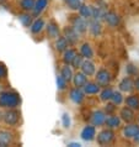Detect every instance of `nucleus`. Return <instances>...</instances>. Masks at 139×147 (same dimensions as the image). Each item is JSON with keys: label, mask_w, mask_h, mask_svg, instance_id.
I'll use <instances>...</instances> for the list:
<instances>
[{"label": "nucleus", "mask_w": 139, "mask_h": 147, "mask_svg": "<svg viewBox=\"0 0 139 147\" xmlns=\"http://www.w3.org/2000/svg\"><path fill=\"white\" fill-rule=\"evenodd\" d=\"M21 103L20 94L15 90H5L0 93V108L4 109H14L17 108Z\"/></svg>", "instance_id": "1"}, {"label": "nucleus", "mask_w": 139, "mask_h": 147, "mask_svg": "<svg viewBox=\"0 0 139 147\" xmlns=\"http://www.w3.org/2000/svg\"><path fill=\"white\" fill-rule=\"evenodd\" d=\"M95 138H96V142L100 146H110L116 140V132H114V130H112V129L106 127L104 130H101V131L96 135Z\"/></svg>", "instance_id": "2"}, {"label": "nucleus", "mask_w": 139, "mask_h": 147, "mask_svg": "<svg viewBox=\"0 0 139 147\" xmlns=\"http://www.w3.org/2000/svg\"><path fill=\"white\" fill-rule=\"evenodd\" d=\"M20 119H21V114L16 108L6 109V111L1 114V120L7 126H16L20 122Z\"/></svg>", "instance_id": "3"}, {"label": "nucleus", "mask_w": 139, "mask_h": 147, "mask_svg": "<svg viewBox=\"0 0 139 147\" xmlns=\"http://www.w3.org/2000/svg\"><path fill=\"white\" fill-rule=\"evenodd\" d=\"M70 24L80 35H84V34H86L88 32L89 20L81 18L80 15H72L70 16Z\"/></svg>", "instance_id": "4"}, {"label": "nucleus", "mask_w": 139, "mask_h": 147, "mask_svg": "<svg viewBox=\"0 0 139 147\" xmlns=\"http://www.w3.org/2000/svg\"><path fill=\"white\" fill-rule=\"evenodd\" d=\"M63 36H64V38L67 40L69 46H76L78 42H79V40H80V34L72 25L65 26L63 28Z\"/></svg>", "instance_id": "5"}, {"label": "nucleus", "mask_w": 139, "mask_h": 147, "mask_svg": "<svg viewBox=\"0 0 139 147\" xmlns=\"http://www.w3.org/2000/svg\"><path fill=\"white\" fill-rule=\"evenodd\" d=\"M111 79H112L111 73H110V71L108 69H106V68H100L99 71L95 73V82L100 85L101 88L108 85L110 82H111Z\"/></svg>", "instance_id": "6"}, {"label": "nucleus", "mask_w": 139, "mask_h": 147, "mask_svg": "<svg viewBox=\"0 0 139 147\" xmlns=\"http://www.w3.org/2000/svg\"><path fill=\"white\" fill-rule=\"evenodd\" d=\"M106 114L104 110H95V111L90 113V122L91 125H94L95 127H100V126H104V122H105V119H106Z\"/></svg>", "instance_id": "7"}, {"label": "nucleus", "mask_w": 139, "mask_h": 147, "mask_svg": "<svg viewBox=\"0 0 139 147\" xmlns=\"http://www.w3.org/2000/svg\"><path fill=\"white\" fill-rule=\"evenodd\" d=\"M46 31H47V37L49 40H55L60 35L59 25L54 19H51L49 21H48L47 26H46Z\"/></svg>", "instance_id": "8"}, {"label": "nucleus", "mask_w": 139, "mask_h": 147, "mask_svg": "<svg viewBox=\"0 0 139 147\" xmlns=\"http://www.w3.org/2000/svg\"><path fill=\"white\" fill-rule=\"evenodd\" d=\"M69 99H70L74 104H78V105H81L84 103L85 100V93L83 92L81 88H72L69 90Z\"/></svg>", "instance_id": "9"}, {"label": "nucleus", "mask_w": 139, "mask_h": 147, "mask_svg": "<svg viewBox=\"0 0 139 147\" xmlns=\"http://www.w3.org/2000/svg\"><path fill=\"white\" fill-rule=\"evenodd\" d=\"M104 125L108 129H112V130H116V129H121L122 126V120L120 115H116V114H111V115H107L105 119Z\"/></svg>", "instance_id": "10"}, {"label": "nucleus", "mask_w": 139, "mask_h": 147, "mask_svg": "<svg viewBox=\"0 0 139 147\" xmlns=\"http://www.w3.org/2000/svg\"><path fill=\"white\" fill-rule=\"evenodd\" d=\"M120 117L122 121H124L126 124H129V122H134V120L137 119V115H136V111L133 109H130L128 107H123L120 110Z\"/></svg>", "instance_id": "11"}, {"label": "nucleus", "mask_w": 139, "mask_h": 147, "mask_svg": "<svg viewBox=\"0 0 139 147\" xmlns=\"http://www.w3.org/2000/svg\"><path fill=\"white\" fill-rule=\"evenodd\" d=\"M139 130V125L134 124V122H129L127 124L123 129H122V136L126 140H132V138L136 136V134L138 132Z\"/></svg>", "instance_id": "12"}, {"label": "nucleus", "mask_w": 139, "mask_h": 147, "mask_svg": "<svg viewBox=\"0 0 139 147\" xmlns=\"http://www.w3.org/2000/svg\"><path fill=\"white\" fill-rule=\"evenodd\" d=\"M104 21L107 24V26L114 28L121 24V18H120V15L117 13H114V11H106Z\"/></svg>", "instance_id": "13"}, {"label": "nucleus", "mask_w": 139, "mask_h": 147, "mask_svg": "<svg viewBox=\"0 0 139 147\" xmlns=\"http://www.w3.org/2000/svg\"><path fill=\"white\" fill-rule=\"evenodd\" d=\"M118 88L122 93H132L134 90V79L130 76L124 77L123 79L120 82Z\"/></svg>", "instance_id": "14"}, {"label": "nucleus", "mask_w": 139, "mask_h": 147, "mask_svg": "<svg viewBox=\"0 0 139 147\" xmlns=\"http://www.w3.org/2000/svg\"><path fill=\"white\" fill-rule=\"evenodd\" d=\"M80 136L84 141H88V142L94 141L96 137V127L94 125H86L83 130H81Z\"/></svg>", "instance_id": "15"}, {"label": "nucleus", "mask_w": 139, "mask_h": 147, "mask_svg": "<svg viewBox=\"0 0 139 147\" xmlns=\"http://www.w3.org/2000/svg\"><path fill=\"white\" fill-rule=\"evenodd\" d=\"M14 134L9 130H0V146L6 147L14 144Z\"/></svg>", "instance_id": "16"}, {"label": "nucleus", "mask_w": 139, "mask_h": 147, "mask_svg": "<svg viewBox=\"0 0 139 147\" xmlns=\"http://www.w3.org/2000/svg\"><path fill=\"white\" fill-rule=\"evenodd\" d=\"M81 89H83V92L85 93V95H96V94L100 93L101 87L96 83V82H90V80H88Z\"/></svg>", "instance_id": "17"}, {"label": "nucleus", "mask_w": 139, "mask_h": 147, "mask_svg": "<svg viewBox=\"0 0 139 147\" xmlns=\"http://www.w3.org/2000/svg\"><path fill=\"white\" fill-rule=\"evenodd\" d=\"M80 71L83 72L84 74H86L88 77H92V76H95V73H96V66L91 59H84V62L80 67Z\"/></svg>", "instance_id": "18"}, {"label": "nucleus", "mask_w": 139, "mask_h": 147, "mask_svg": "<svg viewBox=\"0 0 139 147\" xmlns=\"http://www.w3.org/2000/svg\"><path fill=\"white\" fill-rule=\"evenodd\" d=\"M88 80H89V77L86 74H84V73L81 71H79V69H78L76 73L73 74V78H72L73 84H74V87H76V88H83L84 84L86 83Z\"/></svg>", "instance_id": "19"}, {"label": "nucleus", "mask_w": 139, "mask_h": 147, "mask_svg": "<svg viewBox=\"0 0 139 147\" xmlns=\"http://www.w3.org/2000/svg\"><path fill=\"white\" fill-rule=\"evenodd\" d=\"M48 4H49V0H36L35 6L31 11L32 16H33V18H38V16L47 9Z\"/></svg>", "instance_id": "20"}, {"label": "nucleus", "mask_w": 139, "mask_h": 147, "mask_svg": "<svg viewBox=\"0 0 139 147\" xmlns=\"http://www.w3.org/2000/svg\"><path fill=\"white\" fill-rule=\"evenodd\" d=\"M123 103L126 104V107L137 111L139 110V94H129L127 98H124Z\"/></svg>", "instance_id": "21"}, {"label": "nucleus", "mask_w": 139, "mask_h": 147, "mask_svg": "<svg viewBox=\"0 0 139 147\" xmlns=\"http://www.w3.org/2000/svg\"><path fill=\"white\" fill-rule=\"evenodd\" d=\"M44 28V20L42 18H38L33 20V22L31 24V26H30V31H31V34L32 35H38L42 32V30Z\"/></svg>", "instance_id": "22"}, {"label": "nucleus", "mask_w": 139, "mask_h": 147, "mask_svg": "<svg viewBox=\"0 0 139 147\" xmlns=\"http://www.w3.org/2000/svg\"><path fill=\"white\" fill-rule=\"evenodd\" d=\"M88 28L90 31V34H91L92 36H100L101 32H102V25L100 21H95V20L90 19L89 20V25H88Z\"/></svg>", "instance_id": "23"}, {"label": "nucleus", "mask_w": 139, "mask_h": 147, "mask_svg": "<svg viewBox=\"0 0 139 147\" xmlns=\"http://www.w3.org/2000/svg\"><path fill=\"white\" fill-rule=\"evenodd\" d=\"M80 55L84 57L85 59H92L94 58V50L91 45L88 42H84L80 46Z\"/></svg>", "instance_id": "24"}, {"label": "nucleus", "mask_w": 139, "mask_h": 147, "mask_svg": "<svg viewBox=\"0 0 139 147\" xmlns=\"http://www.w3.org/2000/svg\"><path fill=\"white\" fill-rule=\"evenodd\" d=\"M68 42H67V40L64 38V36H58V37L55 38L54 41V50L57 52H59V53H63V52L68 48Z\"/></svg>", "instance_id": "25"}, {"label": "nucleus", "mask_w": 139, "mask_h": 147, "mask_svg": "<svg viewBox=\"0 0 139 147\" xmlns=\"http://www.w3.org/2000/svg\"><path fill=\"white\" fill-rule=\"evenodd\" d=\"M105 14L106 11L102 9V7H99V6H91V19L95 20V21H102L105 18Z\"/></svg>", "instance_id": "26"}, {"label": "nucleus", "mask_w": 139, "mask_h": 147, "mask_svg": "<svg viewBox=\"0 0 139 147\" xmlns=\"http://www.w3.org/2000/svg\"><path fill=\"white\" fill-rule=\"evenodd\" d=\"M78 53L75 48H67L64 52H63V56H62V61L64 64H70L73 58L75 57V55Z\"/></svg>", "instance_id": "27"}, {"label": "nucleus", "mask_w": 139, "mask_h": 147, "mask_svg": "<svg viewBox=\"0 0 139 147\" xmlns=\"http://www.w3.org/2000/svg\"><path fill=\"white\" fill-rule=\"evenodd\" d=\"M73 74H74V73H73V69L70 67V64H63L62 68H60V76H62L68 83L72 82Z\"/></svg>", "instance_id": "28"}, {"label": "nucleus", "mask_w": 139, "mask_h": 147, "mask_svg": "<svg viewBox=\"0 0 139 147\" xmlns=\"http://www.w3.org/2000/svg\"><path fill=\"white\" fill-rule=\"evenodd\" d=\"M112 93H113V88L108 87V85H106L104 89H101L100 90V100L106 103V101H110L112 96Z\"/></svg>", "instance_id": "29"}, {"label": "nucleus", "mask_w": 139, "mask_h": 147, "mask_svg": "<svg viewBox=\"0 0 139 147\" xmlns=\"http://www.w3.org/2000/svg\"><path fill=\"white\" fill-rule=\"evenodd\" d=\"M19 20L25 27H30L31 24L33 22V16H32V14H28V13H25V11H23L22 14L19 15Z\"/></svg>", "instance_id": "30"}, {"label": "nucleus", "mask_w": 139, "mask_h": 147, "mask_svg": "<svg viewBox=\"0 0 139 147\" xmlns=\"http://www.w3.org/2000/svg\"><path fill=\"white\" fill-rule=\"evenodd\" d=\"M35 3H36V0H20L19 5H20V9L22 11L30 13V11H32V9H33Z\"/></svg>", "instance_id": "31"}, {"label": "nucleus", "mask_w": 139, "mask_h": 147, "mask_svg": "<svg viewBox=\"0 0 139 147\" xmlns=\"http://www.w3.org/2000/svg\"><path fill=\"white\" fill-rule=\"evenodd\" d=\"M78 11H79V15L81 16V18H84L86 20L91 19V6L81 3V5H80L79 9H78Z\"/></svg>", "instance_id": "32"}, {"label": "nucleus", "mask_w": 139, "mask_h": 147, "mask_svg": "<svg viewBox=\"0 0 139 147\" xmlns=\"http://www.w3.org/2000/svg\"><path fill=\"white\" fill-rule=\"evenodd\" d=\"M123 100H124V96H123V94H122V92H116V90H113L112 93V96H111V99H110V101H112V103L114 105H117V107H120V105L123 104Z\"/></svg>", "instance_id": "33"}, {"label": "nucleus", "mask_w": 139, "mask_h": 147, "mask_svg": "<svg viewBox=\"0 0 139 147\" xmlns=\"http://www.w3.org/2000/svg\"><path fill=\"white\" fill-rule=\"evenodd\" d=\"M63 1L68 9H70L72 11H78L81 5V0H63Z\"/></svg>", "instance_id": "34"}, {"label": "nucleus", "mask_w": 139, "mask_h": 147, "mask_svg": "<svg viewBox=\"0 0 139 147\" xmlns=\"http://www.w3.org/2000/svg\"><path fill=\"white\" fill-rule=\"evenodd\" d=\"M84 57L81 56L80 53H76L75 55V57L73 58V61H72V63H70V66L74 68V69H80V67H81V64H83V62H84Z\"/></svg>", "instance_id": "35"}, {"label": "nucleus", "mask_w": 139, "mask_h": 147, "mask_svg": "<svg viewBox=\"0 0 139 147\" xmlns=\"http://www.w3.org/2000/svg\"><path fill=\"white\" fill-rule=\"evenodd\" d=\"M105 111L106 115H111V114H114L117 110V105H114L112 101H106L104 109H102Z\"/></svg>", "instance_id": "36"}, {"label": "nucleus", "mask_w": 139, "mask_h": 147, "mask_svg": "<svg viewBox=\"0 0 139 147\" xmlns=\"http://www.w3.org/2000/svg\"><path fill=\"white\" fill-rule=\"evenodd\" d=\"M57 87H58L59 90H65L68 87V82L65 80L62 76H57Z\"/></svg>", "instance_id": "37"}, {"label": "nucleus", "mask_w": 139, "mask_h": 147, "mask_svg": "<svg viewBox=\"0 0 139 147\" xmlns=\"http://www.w3.org/2000/svg\"><path fill=\"white\" fill-rule=\"evenodd\" d=\"M126 72H127V74L130 76V77H136V76H138V73H139L138 68L132 63H129L128 66L126 67Z\"/></svg>", "instance_id": "38"}, {"label": "nucleus", "mask_w": 139, "mask_h": 147, "mask_svg": "<svg viewBox=\"0 0 139 147\" xmlns=\"http://www.w3.org/2000/svg\"><path fill=\"white\" fill-rule=\"evenodd\" d=\"M62 121H63V126L65 129H68L69 126H70V117H69V114H63L62 116Z\"/></svg>", "instance_id": "39"}, {"label": "nucleus", "mask_w": 139, "mask_h": 147, "mask_svg": "<svg viewBox=\"0 0 139 147\" xmlns=\"http://www.w3.org/2000/svg\"><path fill=\"white\" fill-rule=\"evenodd\" d=\"M7 76V69L3 63H0V79H5Z\"/></svg>", "instance_id": "40"}, {"label": "nucleus", "mask_w": 139, "mask_h": 147, "mask_svg": "<svg viewBox=\"0 0 139 147\" xmlns=\"http://www.w3.org/2000/svg\"><path fill=\"white\" fill-rule=\"evenodd\" d=\"M132 140H133V142H134L136 145H139V130H138V132L136 134V136H134Z\"/></svg>", "instance_id": "41"}, {"label": "nucleus", "mask_w": 139, "mask_h": 147, "mask_svg": "<svg viewBox=\"0 0 139 147\" xmlns=\"http://www.w3.org/2000/svg\"><path fill=\"white\" fill-rule=\"evenodd\" d=\"M134 89H137V90L139 92V76L134 79Z\"/></svg>", "instance_id": "42"}, {"label": "nucleus", "mask_w": 139, "mask_h": 147, "mask_svg": "<svg viewBox=\"0 0 139 147\" xmlns=\"http://www.w3.org/2000/svg\"><path fill=\"white\" fill-rule=\"evenodd\" d=\"M68 146H70V147H80L81 145L80 144H76V142H72V144H69Z\"/></svg>", "instance_id": "43"}, {"label": "nucleus", "mask_w": 139, "mask_h": 147, "mask_svg": "<svg viewBox=\"0 0 139 147\" xmlns=\"http://www.w3.org/2000/svg\"><path fill=\"white\" fill-rule=\"evenodd\" d=\"M1 1H5V0H0V3H1Z\"/></svg>", "instance_id": "44"}, {"label": "nucleus", "mask_w": 139, "mask_h": 147, "mask_svg": "<svg viewBox=\"0 0 139 147\" xmlns=\"http://www.w3.org/2000/svg\"><path fill=\"white\" fill-rule=\"evenodd\" d=\"M138 121H139V115H138Z\"/></svg>", "instance_id": "45"}]
</instances>
